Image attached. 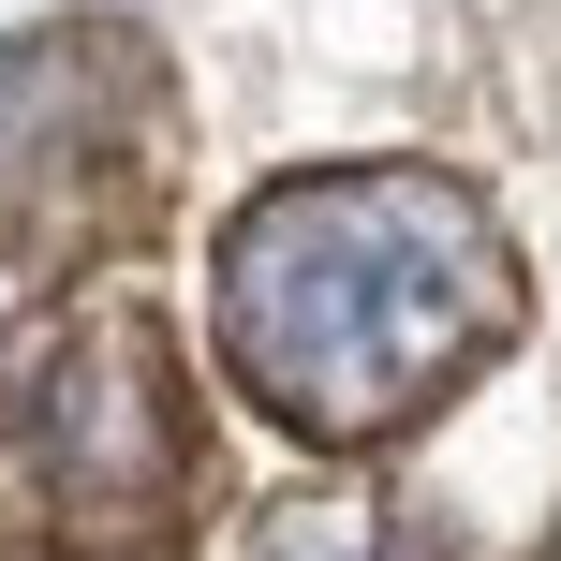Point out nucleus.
<instances>
[{
    "mask_svg": "<svg viewBox=\"0 0 561 561\" xmlns=\"http://www.w3.org/2000/svg\"><path fill=\"white\" fill-rule=\"evenodd\" d=\"M222 369L296 444H399L517 325V252L428 163H325L222 222Z\"/></svg>",
    "mask_w": 561,
    "mask_h": 561,
    "instance_id": "obj_1",
    "label": "nucleus"
},
{
    "mask_svg": "<svg viewBox=\"0 0 561 561\" xmlns=\"http://www.w3.org/2000/svg\"><path fill=\"white\" fill-rule=\"evenodd\" d=\"M0 503L45 547H163L193 503V385H178L163 325L118 296L30 310L0 340Z\"/></svg>",
    "mask_w": 561,
    "mask_h": 561,
    "instance_id": "obj_2",
    "label": "nucleus"
},
{
    "mask_svg": "<svg viewBox=\"0 0 561 561\" xmlns=\"http://www.w3.org/2000/svg\"><path fill=\"white\" fill-rule=\"evenodd\" d=\"M163 163V75L134 30H30L0 45V237L75 252L148 207Z\"/></svg>",
    "mask_w": 561,
    "mask_h": 561,
    "instance_id": "obj_3",
    "label": "nucleus"
},
{
    "mask_svg": "<svg viewBox=\"0 0 561 561\" xmlns=\"http://www.w3.org/2000/svg\"><path fill=\"white\" fill-rule=\"evenodd\" d=\"M252 561H444V547L414 517H385V503H280Z\"/></svg>",
    "mask_w": 561,
    "mask_h": 561,
    "instance_id": "obj_4",
    "label": "nucleus"
}]
</instances>
